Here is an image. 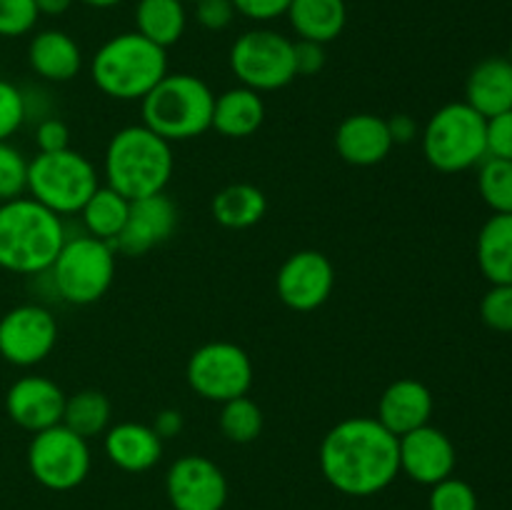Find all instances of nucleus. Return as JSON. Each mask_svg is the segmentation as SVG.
Masks as SVG:
<instances>
[{
  "mask_svg": "<svg viewBox=\"0 0 512 510\" xmlns=\"http://www.w3.org/2000/svg\"><path fill=\"white\" fill-rule=\"evenodd\" d=\"M318 463L330 488L350 498H370L400 475L398 435L383 428L378 418H345L323 435Z\"/></svg>",
  "mask_w": 512,
  "mask_h": 510,
  "instance_id": "f257e3e1",
  "label": "nucleus"
},
{
  "mask_svg": "<svg viewBox=\"0 0 512 510\" xmlns=\"http://www.w3.org/2000/svg\"><path fill=\"white\" fill-rule=\"evenodd\" d=\"M65 243V218L30 195L0 203V270L13 275L45 273Z\"/></svg>",
  "mask_w": 512,
  "mask_h": 510,
  "instance_id": "f03ea898",
  "label": "nucleus"
},
{
  "mask_svg": "<svg viewBox=\"0 0 512 510\" xmlns=\"http://www.w3.org/2000/svg\"><path fill=\"white\" fill-rule=\"evenodd\" d=\"M175 170L173 143L140 125L120 128L103 155L105 185L128 200L165 193Z\"/></svg>",
  "mask_w": 512,
  "mask_h": 510,
  "instance_id": "7ed1b4c3",
  "label": "nucleus"
},
{
  "mask_svg": "<svg viewBox=\"0 0 512 510\" xmlns=\"http://www.w3.org/2000/svg\"><path fill=\"white\" fill-rule=\"evenodd\" d=\"M168 75V50L140 33H120L105 40L90 60L95 88L113 100H143Z\"/></svg>",
  "mask_w": 512,
  "mask_h": 510,
  "instance_id": "20e7f679",
  "label": "nucleus"
},
{
  "mask_svg": "<svg viewBox=\"0 0 512 510\" xmlns=\"http://www.w3.org/2000/svg\"><path fill=\"white\" fill-rule=\"evenodd\" d=\"M215 93L205 80L190 73H168L143 100L145 128L168 143L200 138L213 125Z\"/></svg>",
  "mask_w": 512,
  "mask_h": 510,
  "instance_id": "39448f33",
  "label": "nucleus"
},
{
  "mask_svg": "<svg viewBox=\"0 0 512 510\" xmlns=\"http://www.w3.org/2000/svg\"><path fill=\"white\" fill-rule=\"evenodd\" d=\"M423 155L440 173H463L488 158V120L465 100L435 110L425 123Z\"/></svg>",
  "mask_w": 512,
  "mask_h": 510,
  "instance_id": "423d86ee",
  "label": "nucleus"
},
{
  "mask_svg": "<svg viewBox=\"0 0 512 510\" xmlns=\"http://www.w3.org/2000/svg\"><path fill=\"white\" fill-rule=\"evenodd\" d=\"M115 255L113 243L93 238L85 230L65 235L63 248L48 270L60 303H98L115 280Z\"/></svg>",
  "mask_w": 512,
  "mask_h": 510,
  "instance_id": "0eeeda50",
  "label": "nucleus"
},
{
  "mask_svg": "<svg viewBox=\"0 0 512 510\" xmlns=\"http://www.w3.org/2000/svg\"><path fill=\"white\" fill-rule=\"evenodd\" d=\"M98 188L95 165L73 148L38 153L28 163V195L60 218L80 213Z\"/></svg>",
  "mask_w": 512,
  "mask_h": 510,
  "instance_id": "6e6552de",
  "label": "nucleus"
},
{
  "mask_svg": "<svg viewBox=\"0 0 512 510\" xmlns=\"http://www.w3.org/2000/svg\"><path fill=\"white\" fill-rule=\"evenodd\" d=\"M230 70L240 85L255 93H273L293 83L295 53L288 35L270 28H253L238 35L230 48Z\"/></svg>",
  "mask_w": 512,
  "mask_h": 510,
  "instance_id": "1a4fd4ad",
  "label": "nucleus"
},
{
  "mask_svg": "<svg viewBox=\"0 0 512 510\" xmlns=\"http://www.w3.org/2000/svg\"><path fill=\"white\" fill-rule=\"evenodd\" d=\"M253 360L240 345L230 340H213L193 350L185 365V380L198 398L210 403H228V400L248 395L253 385Z\"/></svg>",
  "mask_w": 512,
  "mask_h": 510,
  "instance_id": "9d476101",
  "label": "nucleus"
},
{
  "mask_svg": "<svg viewBox=\"0 0 512 510\" xmlns=\"http://www.w3.org/2000/svg\"><path fill=\"white\" fill-rule=\"evenodd\" d=\"M25 458L30 475L55 493H68L83 485L93 465L88 440L63 423L35 433Z\"/></svg>",
  "mask_w": 512,
  "mask_h": 510,
  "instance_id": "9b49d317",
  "label": "nucleus"
},
{
  "mask_svg": "<svg viewBox=\"0 0 512 510\" xmlns=\"http://www.w3.org/2000/svg\"><path fill=\"white\" fill-rule=\"evenodd\" d=\"M58 343V320L43 303H20L0 318V358L15 368L40 365Z\"/></svg>",
  "mask_w": 512,
  "mask_h": 510,
  "instance_id": "f8f14e48",
  "label": "nucleus"
},
{
  "mask_svg": "<svg viewBox=\"0 0 512 510\" xmlns=\"http://www.w3.org/2000/svg\"><path fill=\"white\" fill-rule=\"evenodd\" d=\"M335 288V268L320 250L288 255L275 275V293L295 313H310L328 303Z\"/></svg>",
  "mask_w": 512,
  "mask_h": 510,
  "instance_id": "ddd939ff",
  "label": "nucleus"
},
{
  "mask_svg": "<svg viewBox=\"0 0 512 510\" xmlns=\"http://www.w3.org/2000/svg\"><path fill=\"white\" fill-rule=\"evenodd\" d=\"M165 495L173 510H223L228 478L205 455H183L165 473Z\"/></svg>",
  "mask_w": 512,
  "mask_h": 510,
  "instance_id": "4468645a",
  "label": "nucleus"
},
{
  "mask_svg": "<svg viewBox=\"0 0 512 510\" xmlns=\"http://www.w3.org/2000/svg\"><path fill=\"white\" fill-rule=\"evenodd\" d=\"M178 205L165 193L148 195V198L130 200V213L125 228L115 238V253L140 258L153 248L173 238L178 230Z\"/></svg>",
  "mask_w": 512,
  "mask_h": 510,
  "instance_id": "2eb2a0df",
  "label": "nucleus"
},
{
  "mask_svg": "<svg viewBox=\"0 0 512 510\" xmlns=\"http://www.w3.org/2000/svg\"><path fill=\"white\" fill-rule=\"evenodd\" d=\"M65 398L55 380L45 375H23L5 393V413L18 428L28 433H40L63 423Z\"/></svg>",
  "mask_w": 512,
  "mask_h": 510,
  "instance_id": "dca6fc26",
  "label": "nucleus"
},
{
  "mask_svg": "<svg viewBox=\"0 0 512 510\" xmlns=\"http://www.w3.org/2000/svg\"><path fill=\"white\" fill-rule=\"evenodd\" d=\"M400 473L410 480L433 488L440 480L450 478L458 463L455 445L448 435L435 425H423L398 438Z\"/></svg>",
  "mask_w": 512,
  "mask_h": 510,
  "instance_id": "f3484780",
  "label": "nucleus"
},
{
  "mask_svg": "<svg viewBox=\"0 0 512 510\" xmlns=\"http://www.w3.org/2000/svg\"><path fill=\"white\" fill-rule=\"evenodd\" d=\"M388 120L373 113H353L335 130V150L340 158L355 168L378 165L393 153Z\"/></svg>",
  "mask_w": 512,
  "mask_h": 510,
  "instance_id": "a211bd4d",
  "label": "nucleus"
},
{
  "mask_svg": "<svg viewBox=\"0 0 512 510\" xmlns=\"http://www.w3.org/2000/svg\"><path fill=\"white\" fill-rule=\"evenodd\" d=\"M435 400L425 383L415 378H400L383 390L378 403V420L393 435H405L430 423Z\"/></svg>",
  "mask_w": 512,
  "mask_h": 510,
  "instance_id": "6ab92c4d",
  "label": "nucleus"
},
{
  "mask_svg": "<svg viewBox=\"0 0 512 510\" xmlns=\"http://www.w3.org/2000/svg\"><path fill=\"white\" fill-rule=\"evenodd\" d=\"M103 450L115 468L125 473H145L163 458V440L158 438L153 425L125 420L105 430Z\"/></svg>",
  "mask_w": 512,
  "mask_h": 510,
  "instance_id": "aec40b11",
  "label": "nucleus"
},
{
  "mask_svg": "<svg viewBox=\"0 0 512 510\" xmlns=\"http://www.w3.org/2000/svg\"><path fill=\"white\" fill-rule=\"evenodd\" d=\"M28 65L45 83H68L83 68V50L65 30H40L28 43Z\"/></svg>",
  "mask_w": 512,
  "mask_h": 510,
  "instance_id": "412c9836",
  "label": "nucleus"
},
{
  "mask_svg": "<svg viewBox=\"0 0 512 510\" xmlns=\"http://www.w3.org/2000/svg\"><path fill=\"white\" fill-rule=\"evenodd\" d=\"M465 103L485 120L512 110V63L508 58H485L470 70Z\"/></svg>",
  "mask_w": 512,
  "mask_h": 510,
  "instance_id": "4be33fe9",
  "label": "nucleus"
},
{
  "mask_svg": "<svg viewBox=\"0 0 512 510\" xmlns=\"http://www.w3.org/2000/svg\"><path fill=\"white\" fill-rule=\"evenodd\" d=\"M265 120V100L245 85H235L225 93L215 95L213 125L210 128L223 138H250L260 130Z\"/></svg>",
  "mask_w": 512,
  "mask_h": 510,
  "instance_id": "5701e85b",
  "label": "nucleus"
},
{
  "mask_svg": "<svg viewBox=\"0 0 512 510\" xmlns=\"http://www.w3.org/2000/svg\"><path fill=\"white\" fill-rule=\"evenodd\" d=\"M285 15L300 40H315L323 45L340 38L348 25L345 0H293Z\"/></svg>",
  "mask_w": 512,
  "mask_h": 510,
  "instance_id": "b1692460",
  "label": "nucleus"
},
{
  "mask_svg": "<svg viewBox=\"0 0 512 510\" xmlns=\"http://www.w3.org/2000/svg\"><path fill=\"white\" fill-rule=\"evenodd\" d=\"M475 258L490 285L512 283V213H493L485 220L478 233Z\"/></svg>",
  "mask_w": 512,
  "mask_h": 510,
  "instance_id": "393cba45",
  "label": "nucleus"
},
{
  "mask_svg": "<svg viewBox=\"0 0 512 510\" xmlns=\"http://www.w3.org/2000/svg\"><path fill=\"white\" fill-rule=\"evenodd\" d=\"M215 223L230 230L253 228L255 223L265 218L268 213V198L260 188L250 183H233L218 190L210 205Z\"/></svg>",
  "mask_w": 512,
  "mask_h": 510,
  "instance_id": "a878e982",
  "label": "nucleus"
},
{
  "mask_svg": "<svg viewBox=\"0 0 512 510\" xmlns=\"http://www.w3.org/2000/svg\"><path fill=\"white\" fill-rule=\"evenodd\" d=\"M188 28L185 0H138L135 5V33L168 50Z\"/></svg>",
  "mask_w": 512,
  "mask_h": 510,
  "instance_id": "bb28decb",
  "label": "nucleus"
},
{
  "mask_svg": "<svg viewBox=\"0 0 512 510\" xmlns=\"http://www.w3.org/2000/svg\"><path fill=\"white\" fill-rule=\"evenodd\" d=\"M130 213V200L125 195H120L118 190H113L110 185H100L93 195L88 198V203L80 210V223L88 235L98 240H108L115 243V238L120 235V230L125 228V220Z\"/></svg>",
  "mask_w": 512,
  "mask_h": 510,
  "instance_id": "cd10ccee",
  "label": "nucleus"
},
{
  "mask_svg": "<svg viewBox=\"0 0 512 510\" xmlns=\"http://www.w3.org/2000/svg\"><path fill=\"white\" fill-rule=\"evenodd\" d=\"M110 420H113V405L103 390L85 388L65 398L63 425L73 433L83 435L85 440L105 435V430L110 428Z\"/></svg>",
  "mask_w": 512,
  "mask_h": 510,
  "instance_id": "c85d7f7f",
  "label": "nucleus"
},
{
  "mask_svg": "<svg viewBox=\"0 0 512 510\" xmlns=\"http://www.w3.org/2000/svg\"><path fill=\"white\" fill-rule=\"evenodd\" d=\"M263 423V410L248 395H240V398H233L220 405L218 428L230 443L248 445L258 440L260 433H263Z\"/></svg>",
  "mask_w": 512,
  "mask_h": 510,
  "instance_id": "c756f323",
  "label": "nucleus"
},
{
  "mask_svg": "<svg viewBox=\"0 0 512 510\" xmlns=\"http://www.w3.org/2000/svg\"><path fill=\"white\" fill-rule=\"evenodd\" d=\"M478 190L493 213H512V160L485 158L478 165Z\"/></svg>",
  "mask_w": 512,
  "mask_h": 510,
  "instance_id": "7c9ffc66",
  "label": "nucleus"
},
{
  "mask_svg": "<svg viewBox=\"0 0 512 510\" xmlns=\"http://www.w3.org/2000/svg\"><path fill=\"white\" fill-rule=\"evenodd\" d=\"M28 163L30 160L10 140L0 143V203L28 193Z\"/></svg>",
  "mask_w": 512,
  "mask_h": 510,
  "instance_id": "2f4dec72",
  "label": "nucleus"
},
{
  "mask_svg": "<svg viewBox=\"0 0 512 510\" xmlns=\"http://www.w3.org/2000/svg\"><path fill=\"white\" fill-rule=\"evenodd\" d=\"M428 510H478V495L473 485L450 475L430 488Z\"/></svg>",
  "mask_w": 512,
  "mask_h": 510,
  "instance_id": "473e14b6",
  "label": "nucleus"
},
{
  "mask_svg": "<svg viewBox=\"0 0 512 510\" xmlns=\"http://www.w3.org/2000/svg\"><path fill=\"white\" fill-rule=\"evenodd\" d=\"M480 318L498 333H512V283L490 285L480 300Z\"/></svg>",
  "mask_w": 512,
  "mask_h": 510,
  "instance_id": "72a5a7b5",
  "label": "nucleus"
},
{
  "mask_svg": "<svg viewBox=\"0 0 512 510\" xmlns=\"http://www.w3.org/2000/svg\"><path fill=\"white\" fill-rule=\"evenodd\" d=\"M35 0H0V38L28 35L38 23Z\"/></svg>",
  "mask_w": 512,
  "mask_h": 510,
  "instance_id": "f704fd0d",
  "label": "nucleus"
},
{
  "mask_svg": "<svg viewBox=\"0 0 512 510\" xmlns=\"http://www.w3.org/2000/svg\"><path fill=\"white\" fill-rule=\"evenodd\" d=\"M25 125L23 93L15 83L0 78V143L10 140Z\"/></svg>",
  "mask_w": 512,
  "mask_h": 510,
  "instance_id": "c9c22d12",
  "label": "nucleus"
},
{
  "mask_svg": "<svg viewBox=\"0 0 512 510\" xmlns=\"http://www.w3.org/2000/svg\"><path fill=\"white\" fill-rule=\"evenodd\" d=\"M235 5L233 0H198L195 3V18L210 33H220V30L230 28L235 20Z\"/></svg>",
  "mask_w": 512,
  "mask_h": 510,
  "instance_id": "e433bc0d",
  "label": "nucleus"
},
{
  "mask_svg": "<svg viewBox=\"0 0 512 510\" xmlns=\"http://www.w3.org/2000/svg\"><path fill=\"white\" fill-rule=\"evenodd\" d=\"M35 145H38V153H58V150L70 148V128L65 125L63 118L53 115V118H45L35 125Z\"/></svg>",
  "mask_w": 512,
  "mask_h": 510,
  "instance_id": "4c0bfd02",
  "label": "nucleus"
},
{
  "mask_svg": "<svg viewBox=\"0 0 512 510\" xmlns=\"http://www.w3.org/2000/svg\"><path fill=\"white\" fill-rule=\"evenodd\" d=\"M488 158L512 160V110L488 118Z\"/></svg>",
  "mask_w": 512,
  "mask_h": 510,
  "instance_id": "58836bf2",
  "label": "nucleus"
},
{
  "mask_svg": "<svg viewBox=\"0 0 512 510\" xmlns=\"http://www.w3.org/2000/svg\"><path fill=\"white\" fill-rule=\"evenodd\" d=\"M293 53H295V75H318L320 70L328 63V53H325L323 43H315V40H293Z\"/></svg>",
  "mask_w": 512,
  "mask_h": 510,
  "instance_id": "ea45409f",
  "label": "nucleus"
},
{
  "mask_svg": "<svg viewBox=\"0 0 512 510\" xmlns=\"http://www.w3.org/2000/svg\"><path fill=\"white\" fill-rule=\"evenodd\" d=\"M293 0H233L235 13L243 18L253 20V23H270L288 13Z\"/></svg>",
  "mask_w": 512,
  "mask_h": 510,
  "instance_id": "a19ab883",
  "label": "nucleus"
},
{
  "mask_svg": "<svg viewBox=\"0 0 512 510\" xmlns=\"http://www.w3.org/2000/svg\"><path fill=\"white\" fill-rule=\"evenodd\" d=\"M20 93H23L25 123L38 125L40 120L53 118V95L43 85H25V88H20Z\"/></svg>",
  "mask_w": 512,
  "mask_h": 510,
  "instance_id": "79ce46f5",
  "label": "nucleus"
},
{
  "mask_svg": "<svg viewBox=\"0 0 512 510\" xmlns=\"http://www.w3.org/2000/svg\"><path fill=\"white\" fill-rule=\"evenodd\" d=\"M183 428H185V418L183 413L175 408H163L153 418V430L158 433V438L163 440V443L170 438H178V435L183 433Z\"/></svg>",
  "mask_w": 512,
  "mask_h": 510,
  "instance_id": "37998d69",
  "label": "nucleus"
},
{
  "mask_svg": "<svg viewBox=\"0 0 512 510\" xmlns=\"http://www.w3.org/2000/svg\"><path fill=\"white\" fill-rule=\"evenodd\" d=\"M388 130L395 145H408L418 138V123L408 113H398L395 118H390Z\"/></svg>",
  "mask_w": 512,
  "mask_h": 510,
  "instance_id": "c03bdc74",
  "label": "nucleus"
},
{
  "mask_svg": "<svg viewBox=\"0 0 512 510\" xmlns=\"http://www.w3.org/2000/svg\"><path fill=\"white\" fill-rule=\"evenodd\" d=\"M75 0H35V8L40 15H50V18H58V15L68 13L73 8Z\"/></svg>",
  "mask_w": 512,
  "mask_h": 510,
  "instance_id": "a18cd8bd",
  "label": "nucleus"
},
{
  "mask_svg": "<svg viewBox=\"0 0 512 510\" xmlns=\"http://www.w3.org/2000/svg\"><path fill=\"white\" fill-rule=\"evenodd\" d=\"M83 5H88V8H98V10H108V8H115V5H120L123 0H80Z\"/></svg>",
  "mask_w": 512,
  "mask_h": 510,
  "instance_id": "49530a36",
  "label": "nucleus"
},
{
  "mask_svg": "<svg viewBox=\"0 0 512 510\" xmlns=\"http://www.w3.org/2000/svg\"><path fill=\"white\" fill-rule=\"evenodd\" d=\"M508 60L512 63V45H510V55H508Z\"/></svg>",
  "mask_w": 512,
  "mask_h": 510,
  "instance_id": "de8ad7c7",
  "label": "nucleus"
},
{
  "mask_svg": "<svg viewBox=\"0 0 512 510\" xmlns=\"http://www.w3.org/2000/svg\"><path fill=\"white\" fill-rule=\"evenodd\" d=\"M190 3H198V0H190Z\"/></svg>",
  "mask_w": 512,
  "mask_h": 510,
  "instance_id": "09e8293b",
  "label": "nucleus"
},
{
  "mask_svg": "<svg viewBox=\"0 0 512 510\" xmlns=\"http://www.w3.org/2000/svg\"><path fill=\"white\" fill-rule=\"evenodd\" d=\"M0 273H3V270H0Z\"/></svg>",
  "mask_w": 512,
  "mask_h": 510,
  "instance_id": "8fccbe9b",
  "label": "nucleus"
}]
</instances>
